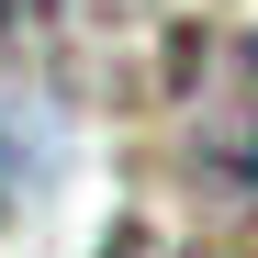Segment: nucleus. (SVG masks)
<instances>
[{"label":"nucleus","instance_id":"nucleus-1","mask_svg":"<svg viewBox=\"0 0 258 258\" xmlns=\"http://www.w3.org/2000/svg\"><path fill=\"white\" fill-rule=\"evenodd\" d=\"M180 135H191V157H202L236 202H258V34L202 45L191 90H180Z\"/></svg>","mask_w":258,"mask_h":258}]
</instances>
